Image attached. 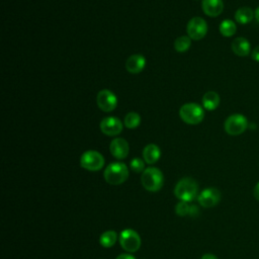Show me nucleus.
Returning a JSON list of instances; mask_svg holds the SVG:
<instances>
[{
  "mask_svg": "<svg viewBox=\"0 0 259 259\" xmlns=\"http://www.w3.org/2000/svg\"><path fill=\"white\" fill-rule=\"evenodd\" d=\"M198 193V184L197 182L190 178L184 177L177 182L174 188V194L181 201L190 202L194 200Z\"/></svg>",
  "mask_w": 259,
  "mask_h": 259,
  "instance_id": "nucleus-1",
  "label": "nucleus"
},
{
  "mask_svg": "<svg viewBox=\"0 0 259 259\" xmlns=\"http://www.w3.org/2000/svg\"><path fill=\"white\" fill-rule=\"evenodd\" d=\"M103 177L110 185H119L123 183L128 177V169L124 163L113 162L110 163L104 170Z\"/></svg>",
  "mask_w": 259,
  "mask_h": 259,
  "instance_id": "nucleus-2",
  "label": "nucleus"
},
{
  "mask_svg": "<svg viewBox=\"0 0 259 259\" xmlns=\"http://www.w3.org/2000/svg\"><path fill=\"white\" fill-rule=\"evenodd\" d=\"M141 182L145 189L151 192H156L162 188L164 176L160 169L156 167H149L143 171Z\"/></svg>",
  "mask_w": 259,
  "mask_h": 259,
  "instance_id": "nucleus-3",
  "label": "nucleus"
},
{
  "mask_svg": "<svg viewBox=\"0 0 259 259\" xmlns=\"http://www.w3.org/2000/svg\"><path fill=\"white\" fill-rule=\"evenodd\" d=\"M181 119L188 124H197L202 121L204 111L197 103H185L179 109Z\"/></svg>",
  "mask_w": 259,
  "mask_h": 259,
  "instance_id": "nucleus-4",
  "label": "nucleus"
},
{
  "mask_svg": "<svg viewBox=\"0 0 259 259\" xmlns=\"http://www.w3.org/2000/svg\"><path fill=\"white\" fill-rule=\"evenodd\" d=\"M225 131L230 136L242 135L248 127V120L245 115L235 113L227 117L224 123Z\"/></svg>",
  "mask_w": 259,
  "mask_h": 259,
  "instance_id": "nucleus-5",
  "label": "nucleus"
},
{
  "mask_svg": "<svg viewBox=\"0 0 259 259\" xmlns=\"http://www.w3.org/2000/svg\"><path fill=\"white\" fill-rule=\"evenodd\" d=\"M80 165L88 171H98L104 166V158L99 152L89 150L82 154Z\"/></svg>",
  "mask_w": 259,
  "mask_h": 259,
  "instance_id": "nucleus-6",
  "label": "nucleus"
},
{
  "mask_svg": "<svg viewBox=\"0 0 259 259\" xmlns=\"http://www.w3.org/2000/svg\"><path fill=\"white\" fill-rule=\"evenodd\" d=\"M119 244L124 251L134 253L141 247V238L136 231L125 229L119 235Z\"/></svg>",
  "mask_w": 259,
  "mask_h": 259,
  "instance_id": "nucleus-7",
  "label": "nucleus"
},
{
  "mask_svg": "<svg viewBox=\"0 0 259 259\" xmlns=\"http://www.w3.org/2000/svg\"><path fill=\"white\" fill-rule=\"evenodd\" d=\"M187 34L191 39L199 40L203 38L207 32V23L201 17H193L187 23Z\"/></svg>",
  "mask_w": 259,
  "mask_h": 259,
  "instance_id": "nucleus-8",
  "label": "nucleus"
},
{
  "mask_svg": "<svg viewBox=\"0 0 259 259\" xmlns=\"http://www.w3.org/2000/svg\"><path fill=\"white\" fill-rule=\"evenodd\" d=\"M96 102H97L98 107L102 111L109 112V111H112L113 109H115V107L117 105V98L112 91H110L108 89H103L97 93Z\"/></svg>",
  "mask_w": 259,
  "mask_h": 259,
  "instance_id": "nucleus-9",
  "label": "nucleus"
},
{
  "mask_svg": "<svg viewBox=\"0 0 259 259\" xmlns=\"http://www.w3.org/2000/svg\"><path fill=\"white\" fill-rule=\"evenodd\" d=\"M199 204L203 207H212L217 205L221 200V192L214 187H208L203 189L197 196Z\"/></svg>",
  "mask_w": 259,
  "mask_h": 259,
  "instance_id": "nucleus-10",
  "label": "nucleus"
},
{
  "mask_svg": "<svg viewBox=\"0 0 259 259\" xmlns=\"http://www.w3.org/2000/svg\"><path fill=\"white\" fill-rule=\"evenodd\" d=\"M100 130L106 136H117L122 131V123L115 116H107L101 120Z\"/></svg>",
  "mask_w": 259,
  "mask_h": 259,
  "instance_id": "nucleus-11",
  "label": "nucleus"
},
{
  "mask_svg": "<svg viewBox=\"0 0 259 259\" xmlns=\"http://www.w3.org/2000/svg\"><path fill=\"white\" fill-rule=\"evenodd\" d=\"M109 150H110L111 155L114 158L121 160V159H124L127 157L128 151H130V146H128V143L124 139L116 138L111 141Z\"/></svg>",
  "mask_w": 259,
  "mask_h": 259,
  "instance_id": "nucleus-12",
  "label": "nucleus"
},
{
  "mask_svg": "<svg viewBox=\"0 0 259 259\" xmlns=\"http://www.w3.org/2000/svg\"><path fill=\"white\" fill-rule=\"evenodd\" d=\"M201 7L206 15L217 17L224 10V2L223 0H202Z\"/></svg>",
  "mask_w": 259,
  "mask_h": 259,
  "instance_id": "nucleus-13",
  "label": "nucleus"
},
{
  "mask_svg": "<svg viewBox=\"0 0 259 259\" xmlns=\"http://www.w3.org/2000/svg\"><path fill=\"white\" fill-rule=\"evenodd\" d=\"M233 53L239 57H246L251 53L250 41L245 37H236L231 45Z\"/></svg>",
  "mask_w": 259,
  "mask_h": 259,
  "instance_id": "nucleus-14",
  "label": "nucleus"
},
{
  "mask_svg": "<svg viewBox=\"0 0 259 259\" xmlns=\"http://www.w3.org/2000/svg\"><path fill=\"white\" fill-rule=\"evenodd\" d=\"M146 66V59L142 55L131 56L125 63L126 71L132 74H138L144 70Z\"/></svg>",
  "mask_w": 259,
  "mask_h": 259,
  "instance_id": "nucleus-15",
  "label": "nucleus"
},
{
  "mask_svg": "<svg viewBox=\"0 0 259 259\" xmlns=\"http://www.w3.org/2000/svg\"><path fill=\"white\" fill-rule=\"evenodd\" d=\"M160 156H161L160 148L155 144H149L143 150L144 161L148 164L156 163L160 159Z\"/></svg>",
  "mask_w": 259,
  "mask_h": 259,
  "instance_id": "nucleus-16",
  "label": "nucleus"
},
{
  "mask_svg": "<svg viewBox=\"0 0 259 259\" xmlns=\"http://www.w3.org/2000/svg\"><path fill=\"white\" fill-rule=\"evenodd\" d=\"M255 17V11L247 6L240 7L235 12V20L241 24H247L251 22Z\"/></svg>",
  "mask_w": 259,
  "mask_h": 259,
  "instance_id": "nucleus-17",
  "label": "nucleus"
},
{
  "mask_svg": "<svg viewBox=\"0 0 259 259\" xmlns=\"http://www.w3.org/2000/svg\"><path fill=\"white\" fill-rule=\"evenodd\" d=\"M220 104V96L214 91H207L202 96V105L206 110H214Z\"/></svg>",
  "mask_w": 259,
  "mask_h": 259,
  "instance_id": "nucleus-18",
  "label": "nucleus"
},
{
  "mask_svg": "<svg viewBox=\"0 0 259 259\" xmlns=\"http://www.w3.org/2000/svg\"><path fill=\"white\" fill-rule=\"evenodd\" d=\"M220 32L223 36L230 37L233 36L237 31V25L236 23L231 19H225L220 24Z\"/></svg>",
  "mask_w": 259,
  "mask_h": 259,
  "instance_id": "nucleus-19",
  "label": "nucleus"
},
{
  "mask_svg": "<svg viewBox=\"0 0 259 259\" xmlns=\"http://www.w3.org/2000/svg\"><path fill=\"white\" fill-rule=\"evenodd\" d=\"M117 240V234L114 231H106L103 232L99 237V243L104 248L112 247Z\"/></svg>",
  "mask_w": 259,
  "mask_h": 259,
  "instance_id": "nucleus-20",
  "label": "nucleus"
},
{
  "mask_svg": "<svg viewBox=\"0 0 259 259\" xmlns=\"http://www.w3.org/2000/svg\"><path fill=\"white\" fill-rule=\"evenodd\" d=\"M190 45H191L190 37L186 35H182L175 39L174 48L178 53H184L190 48Z\"/></svg>",
  "mask_w": 259,
  "mask_h": 259,
  "instance_id": "nucleus-21",
  "label": "nucleus"
},
{
  "mask_svg": "<svg viewBox=\"0 0 259 259\" xmlns=\"http://www.w3.org/2000/svg\"><path fill=\"white\" fill-rule=\"evenodd\" d=\"M141 123V116L137 112H128L124 117V125L127 128H136Z\"/></svg>",
  "mask_w": 259,
  "mask_h": 259,
  "instance_id": "nucleus-22",
  "label": "nucleus"
},
{
  "mask_svg": "<svg viewBox=\"0 0 259 259\" xmlns=\"http://www.w3.org/2000/svg\"><path fill=\"white\" fill-rule=\"evenodd\" d=\"M189 209H190V205L186 201H180L175 206V212L177 215H180V217H184L188 214Z\"/></svg>",
  "mask_w": 259,
  "mask_h": 259,
  "instance_id": "nucleus-23",
  "label": "nucleus"
},
{
  "mask_svg": "<svg viewBox=\"0 0 259 259\" xmlns=\"http://www.w3.org/2000/svg\"><path fill=\"white\" fill-rule=\"evenodd\" d=\"M130 167L134 172L140 173L145 170V162L140 158H134L130 163Z\"/></svg>",
  "mask_w": 259,
  "mask_h": 259,
  "instance_id": "nucleus-24",
  "label": "nucleus"
},
{
  "mask_svg": "<svg viewBox=\"0 0 259 259\" xmlns=\"http://www.w3.org/2000/svg\"><path fill=\"white\" fill-rule=\"evenodd\" d=\"M251 58H252L254 61H256V62L259 63V46H257V47H255V48L253 49V51L251 52Z\"/></svg>",
  "mask_w": 259,
  "mask_h": 259,
  "instance_id": "nucleus-25",
  "label": "nucleus"
},
{
  "mask_svg": "<svg viewBox=\"0 0 259 259\" xmlns=\"http://www.w3.org/2000/svg\"><path fill=\"white\" fill-rule=\"evenodd\" d=\"M198 213V207L196 205H190V209H189V215L191 217H196Z\"/></svg>",
  "mask_w": 259,
  "mask_h": 259,
  "instance_id": "nucleus-26",
  "label": "nucleus"
},
{
  "mask_svg": "<svg viewBox=\"0 0 259 259\" xmlns=\"http://www.w3.org/2000/svg\"><path fill=\"white\" fill-rule=\"evenodd\" d=\"M116 259H136L133 255L128 254V253H123V254H120L116 257Z\"/></svg>",
  "mask_w": 259,
  "mask_h": 259,
  "instance_id": "nucleus-27",
  "label": "nucleus"
},
{
  "mask_svg": "<svg viewBox=\"0 0 259 259\" xmlns=\"http://www.w3.org/2000/svg\"><path fill=\"white\" fill-rule=\"evenodd\" d=\"M253 194H254V197L259 200V182L255 185L254 187V191H253Z\"/></svg>",
  "mask_w": 259,
  "mask_h": 259,
  "instance_id": "nucleus-28",
  "label": "nucleus"
},
{
  "mask_svg": "<svg viewBox=\"0 0 259 259\" xmlns=\"http://www.w3.org/2000/svg\"><path fill=\"white\" fill-rule=\"evenodd\" d=\"M201 259H218V257H217L215 255H213V254L206 253V254H204V255L201 257Z\"/></svg>",
  "mask_w": 259,
  "mask_h": 259,
  "instance_id": "nucleus-29",
  "label": "nucleus"
},
{
  "mask_svg": "<svg viewBox=\"0 0 259 259\" xmlns=\"http://www.w3.org/2000/svg\"><path fill=\"white\" fill-rule=\"evenodd\" d=\"M255 18L259 22V7H257L255 10Z\"/></svg>",
  "mask_w": 259,
  "mask_h": 259,
  "instance_id": "nucleus-30",
  "label": "nucleus"
}]
</instances>
